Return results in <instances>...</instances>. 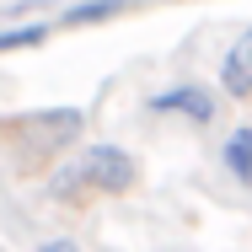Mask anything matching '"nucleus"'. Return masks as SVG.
<instances>
[{"label": "nucleus", "instance_id": "nucleus-2", "mask_svg": "<svg viewBox=\"0 0 252 252\" xmlns=\"http://www.w3.org/2000/svg\"><path fill=\"white\" fill-rule=\"evenodd\" d=\"M145 113L151 118H183V124H215V92L199 86V81H177V86H166V92H156L145 97Z\"/></svg>", "mask_w": 252, "mask_h": 252}, {"label": "nucleus", "instance_id": "nucleus-1", "mask_svg": "<svg viewBox=\"0 0 252 252\" xmlns=\"http://www.w3.org/2000/svg\"><path fill=\"white\" fill-rule=\"evenodd\" d=\"M81 172H86V188L92 193H129L134 177H140V161L124 145H92L81 156Z\"/></svg>", "mask_w": 252, "mask_h": 252}, {"label": "nucleus", "instance_id": "nucleus-4", "mask_svg": "<svg viewBox=\"0 0 252 252\" xmlns=\"http://www.w3.org/2000/svg\"><path fill=\"white\" fill-rule=\"evenodd\" d=\"M220 161H225V172H231L242 188H252V124H236V129L225 134Z\"/></svg>", "mask_w": 252, "mask_h": 252}, {"label": "nucleus", "instance_id": "nucleus-9", "mask_svg": "<svg viewBox=\"0 0 252 252\" xmlns=\"http://www.w3.org/2000/svg\"><path fill=\"white\" fill-rule=\"evenodd\" d=\"M38 252H81V247H75V242H64V236H54V242H43Z\"/></svg>", "mask_w": 252, "mask_h": 252}, {"label": "nucleus", "instance_id": "nucleus-6", "mask_svg": "<svg viewBox=\"0 0 252 252\" xmlns=\"http://www.w3.org/2000/svg\"><path fill=\"white\" fill-rule=\"evenodd\" d=\"M118 11H129V0H81V5L59 11L54 27H97V22H113Z\"/></svg>", "mask_w": 252, "mask_h": 252}, {"label": "nucleus", "instance_id": "nucleus-3", "mask_svg": "<svg viewBox=\"0 0 252 252\" xmlns=\"http://www.w3.org/2000/svg\"><path fill=\"white\" fill-rule=\"evenodd\" d=\"M22 140H32V145H64V140H75L81 129H86V113L81 107H43V113H27V118H16L11 124Z\"/></svg>", "mask_w": 252, "mask_h": 252}, {"label": "nucleus", "instance_id": "nucleus-8", "mask_svg": "<svg viewBox=\"0 0 252 252\" xmlns=\"http://www.w3.org/2000/svg\"><path fill=\"white\" fill-rule=\"evenodd\" d=\"M49 32H54L49 22H27V27H16V32H0V54L5 49H38Z\"/></svg>", "mask_w": 252, "mask_h": 252}, {"label": "nucleus", "instance_id": "nucleus-7", "mask_svg": "<svg viewBox=\"0 0 252 252\" xmlns=\"http://www.w3.org/2000/svg\"><path fill=\"white\" fill-rule=\"evenodd\" d=\"M49 193H54V199H64V204H75L81 193H92V188H86V172H81V161L59 166V177L49 183Z\"/></svg>", "mask_w": 252, "mask_h": 252}, {"label": "nucleus", "instance_id": "nucleus-10", "mask_svg": "<svg viewBox=\"0 0 252 252\" xmlns=\"http://www.w3.org/2000/svg\"><path fill=\"white\" fill-rule=\"evenodd\" d=\"M242 49H247V59H252V27H247V32H242Z\"/></svg>", "mask_w": 252, "mask_h": 252}, {"label": "nucleus", "instance_id": "nucleus-5", "mask_svg": "<svg viewBox=\"0 0 252 252\" xmlns=\"http://www.w3.org/2000/svg\"><path fill=\"white\" fill-rule=\"evenodd\" d=\"M220 92H225V97H236V102L252 97V59H247V49H242V43L220 59Z\"/></svg>", "mask_w": 252, "mask_h": 252}]
</instances>
